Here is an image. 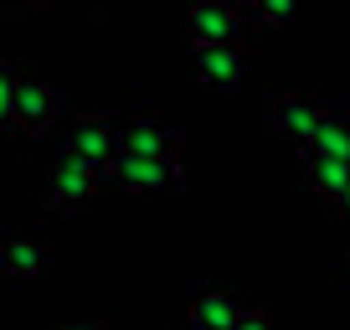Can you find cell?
<instances>
[{
    "instance_id": "1",
    "label": "cell",
    "mask_w": 350,
    "mask_h": 330,
    "mask_svg": "<svg viewBox=\"0 0 350 330\" xmlns=\"http://www.w3.org/2000/svg\"><path fill=\"white\" fill-rule=\"evenodd\" d=\"M119 155V124L109 114H72L62 134V160H77L88 170H109Z\"/></svg>"
},
{
    "instance_id": "2",
    "label": "cell",
    "mask_w": 350,
    "mask_h": 330,
    "mask_svg": "<svg viewBox=\"0 0 350 330\" xmlns=\"http://www.w3.org/2000/svg\"><path fill=\"white\" fill-rule=\"evenodd\" d=\"M62 119V93L52 83H42L36 73H16V99H11V124L26 140L52 134V124Z\"/></svg>"
},
{
    "instance_id": "3",
    "label": "cell",
    "mask_w": 350,
    "mask_h": 330,
    "mask_svg": "<svg viewBox=\"0 0 350 330\" xmlns=\"http://www.w3.org/2000/svg\"><path fill=\"white\" fill-rule=\"evenodd\" d=\"M103 186L124 191V196H154V191H180L186 170L180 160H134V155H113V165L103 170Z\"/></svg>"
},
{
    "instance_id": "4",
    "label": "cell",
    "mask_w": 350,
    "mask_h": 330,
    "mask_svg": "<svg viewBox=\"0 0 350 330\" xmlns=\"http://www.w3.org/2000/svg\"><path fill=\"white\" fill-rule=\"evenodd\" d=\"M180 144H186V134L150 109L119 124V155H134V160H180Z\"/></svg>"
},
{
    "instance_id": "5",
    "label": "cell",
    "mask_w": 350,
    "mask_h": 330,
    "mask_svg": "<svg viewBox=\"0 0 350 330\" xmlns=\"http://www.w3.org/2000/svg\"><path fill=\"white\" fill-rule=\"evenodd\" d=\"M98 191H103V170H88V165L57 155L52 170H46L42 196H46V212H52V217H67V212H83Z\"/></svg>"
},
{
    "instance_id": "6",
    "label": "cell",
    "mask_w": 350,
    "mask_h": 330,
    "mask_svg": "<svg viewBox=\"0 0 350 330\" xmlns=\"http://www.w3.org/2000/svg\"><path fill=\"white\" fill-rule=\"evenodd\" d=\"M329 114L325 99H314V93H278L273 103H268V124H273V134H284V140H294L299 150H304L309 140H314L319 119Z\"/></svg>"
},
{
    "instance_id": "7",
    "label": "cell",
    "mask_w": 350,
    "mask_h": 330,
    "mask_svg": "<svg viewBox=\"0 0 350 330\" xmlns=\"http://www.w3.org/2000/svg\"><path fill=\"white\" fill-rule=\"evenodd\" d=\"M186 31L191 47H221V42H242V16L227 0H196L186 11Z\"/></svg>"
},
{
    "instance_id": "8",
    "label": "cell",
    "mask_w": 350,
    "mask_h": 330,
    "mask_svg": "<svg viewBox=\"0 0 350 330\" xmlns=\"http://www.w3.org/2000/svg\"><path fill=\"white\" fill-rule=\"evenodd\" d=\"M191 73L211 88H237L247 77V47L221 42V47H191Z\"/></svg>"
},
{
    "instance_id": "9",
    "label": "cell",
    "mask_w": 350,
    "mask_h": 330,
    "mask_svg": "<svg viewBox=\"0 0 350 330\" xmlns=\"http://www.w3.org/2000/svg\"><path fill=\"white\" fill-rule=\"evenodd\" d=\"M237 315H242V305L232 289H201L186 305V330H232Z\"/></svg>"
},
{
    "instance_id": "10",
    "label": "cell",
    "mask_w": 350,
    "mask_h": 330,
    "mask_svg": "<svg viewBox=\"0 0 350 330\" xmlns=\"http://www.w3.org/2000/svg\"><path fill=\"white\" fill-rule=\"evenodd\" d=\"M299 170H304V186L319 201H345L350 191V160H319V155H299Z\"/></svg>"
},
{
    "instance_id": "11",
    "label": "cell",
    "mask_w": 350,
    "mask_h": 330,
    "mask_svg": "<svg viewBox=\"0 0 350 330\" xmlns=\"http://www.w3.org/2000/svg\"><path fill=\"white\" fill-rule=\"evenodd\" d=\"M52 268V248L36 238H5L0 248V274L5 279H42Z\"/></svg>"
},
{
    "instance_id": "12",
    "label": "cell",
    "mask_w": 350,
    "mask_h": 330,
    "mask_svg": "<svg viewBox=\"0 0 350 330\" xmlns=\"http://www.w3.org/2000/svg\"><path fill=\"white\" fill-rule=\"evenodd\" d=\"M299 155H319V160H350V114L329 109L325 119H319L314 140H309Z\"/></svg>"
},
{
    "instance_id": "13",
    "label": "cell",
    "mask_w": 350,
    "mask_h": 330,
    "mask_svg": "<svg viewBox=\"0 0 350 330\" xmlns=\"http://www.w3.org/2000/svg\"><path fill=\"white\" fill-rule=\"evenodd\" d=\"M242 21H262V26H294L299 21V5L294 0H262V5H237Z\"/></svg>"
},
{
    "instance_id": "14",
    "label": "cell",
    "mask_w": 350,
    "mask_h": 330,
    "mask_svg": "<svg viewBox=\"0 0 350 330\" xmlns=\"http://www.w3.org/2000/svg\"><path fill=\"white\" fill-rule=\"evenodd\" d=\"M11 99H16V67L0 62V134H16V124H11Z\"/></svg>"
},
{
    "instance_id": "15",
    "label": "cell",
    "mask_w": 350,
    "mask_h": 330,
    "mask_svg": "<svg viewBox=\"0 0 350 330\" xmlns=\"http://www.w3.org/2000/svg\"><path fill=\"white\" fill-rule=\"evenodd\" d=\"M232 330H278V320L268 315V309H242V315H237V325H232Z\"/></svg>"
},
{
    "instance_id": "16",
    "label": "cell",
    "mask_w": 350,
    "mask_h": 330,
    "mask_svg": "<svg viewBox=\"0 0 350 330\" xmlns=\"http://www.w3.org/2000/svg\"><path fill=\"white\" fill-rule=\"evenodd\" d=\"M57 330H109V320H103V315H88V320H67V325H57Z\"/></svg>"
},
{
    "instance_id": "17",
    "label": "cell",
    "mask_w": 350,
    "mask_h": 330,
    "mask_svg": "<svg viewBox=\"0 0 350 330\" xmlns=\"http://www.w3.org/2000/svg\"><path fill=\"white\" fill-rule=\"evenodd\" d=\"M340 217H345V264H350V191H345V201H340Z\"/></svg>"
},
{
    "instance_id": "18",
    "label": "cell",
    "mask_w": 350,
    "mask_h": 330,
    "mask_svg": "<svg viewBox=\"0 0 350 330\" xmlns=\"http://www.w3.org/2000/svg\"><path fill=\"white\" fill-rule=\"evenodd\" d=\"M0 248H5V227H0Z\"/></svg>"
}]
</instances>
